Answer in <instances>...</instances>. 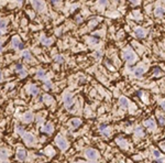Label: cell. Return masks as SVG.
<instances>
[{"label":"cell","mask_w":165,"mask_h":163,"mask_svg":"<svg viewBox=\"0 0 165 163\" xmlns=\"http://www.w3.org/2000/svg\"><path fill=\"white\" fill-rule=\"evenodd\" d=\"M123 57L126 58L127 62L133 63L134 61H135V54H134V52L132 51L131 49H127L126 51L123 52Z\"/></svg>","instance_id":"obj_1"},{"label":"cell","mask_w":165,"mask_h":163,"mask_svg":"<svg viewBox=\"0 0 165 163\" xmlns=\"http://www.w3.org/2000/svg\"><path fill=\"white\" fill-rule=\"evenodd\" d=\"M55 143L57 145V147L60 148L61 150H66V149H67V145H68L67 141H66L62 136L56 137V138H55Z\"/></svg>","instance_id":"obj_2"},{"label":"cell","mask_w":165,"mask_h":163,"mask_svg":"<svg viewBox=\"0 0 165 163\" xmlns=\"http://www.w3.org/2000/svg\"><path fill=\"white\" fill-rule=\"evenodd\" d=\"M31 2H32L33 8H34L36 11L42 12V11L45 9V3H44L42 0H31Z\"/></svg>","instance_id":"obj_3"},{"label":"cell","mask_w":165,"mask_h":163,"mask_svg":"<svg viewBox=\"0 0 165 163\" xmlns=\"http://www.w3.org/2000/svg\"><path fill=\"white\" fill-rule=\"evenodd\" d=\"M64 105L67 109H72L73 105H74V99H73L72 95L70 94H66L65 97H64Z\"/></svg>","instance_id":"obj_4"},{"label":"cell","mask_w":165,"mask_h":163,"mask_svg":"<svg viewBox=\"0 0 165 163\" xmlns=\"http://www.w3.org/2000/svg\"><path fill=\"white\" fill-rule=\"evenodd\" d=\"M85 155H86L88 159H90V160H96L98 158L97 151H96L95 149H90V148L85 150Z\"/></svg>","instance_id":"obj_5"},{"label":"cell","mask_w":165,"mask_h":163,"mask_svg":"<svg viewBox=\"0 0 165 163\" xmlns=\"http://www.w3.org/2000/svg\"><path fill=\"white\" fill-rule=\"evenodd\" d=\"M23 139H24V141H25V143H27L28 145H32L33 143L35 142V138H34V136H33L32 133H30V132H25L24 134H23Z\"/></svg>","instance_id":"obj_6"},{"label":"cell","mask_w":165,"mask_h":163,"mask_svg":"<svg viewBox=\"0 0 165 163\" xmlns=\"http://www.w3.org/2000/svg\"><path fill=\"white\" fill-rule=\"evenodd\" d=\"M11 43H12V46L15 49L16 48V49L23 50V44H22V42L20 41V39H19L18 36H13L12 40H11Z\"/></svg>","instance_id":"obj_7"},{"label":"cell","mask_w":165,"mask_h":163,"mask_svg":"<svg viewBox=\"0 0 165 163\" xmlns=\"http://www.w3.org/2000/svg\"><path fill=\"white\" fill-rule=\"evenodd\" d=\"M25 158H27V151L23 150V149H19L18 152H16V159L19 161L23 162L25 160Z\"/></svg>","instance_id":"obj_8"},{"label":"cell","mask_w":165,"mask_h":163,"mask_svg":"<svg viewBox=\"0 0 165 163\" xmlns=\"http://www.w3.org/2000/svg\"><path fill=\"white\" fill-rule=\"evenodd\" d=\"M42 132H45V133H52V132L54 131V127H53V124H51V122H48V124L45 125V126L43 127V128L41 129Z\"/></svg>","instance_id":"obj_9"},{"label":"cell","mask_w":165,"mask_h":163,"mask_svg":"<svg viewBox=\"0 0 165 163\" xmlns=\"http://www.w3.org/2000/svg\"><path fill=\"white\" fill-rule=\"evenodd\" d=\"M99 131H100V133L102 134V136H106V137L110 136V130H109L107 125H101V126L99 127Z\"/></svg>","instance_id":"obj_10"},{"label":"cell","mask_w":165,"mask_h":163,"mask_svg":"<svg viewBox=\"0 0 165 163\" xmlns=\"http://www.w3.org/2000/svg\"><path fill=\"white\" fill-rule=\"evenodd\" d=\"M22 119H23V121L27 122V124H28V122H31L32 120H33V114H32V112H30V111L25 112Z\"/></svg>","instance_id":"obj_11"},{"label":"cell","mask_w":165,"mask_h":163,"mask_svg":"<svg viewBox=\"0 0 165 163\" xmlns=\"http://www.w3.org/2000/svg\"><path fill=\"white\" fill-rule=\"evenodd\" d=\"M144 126L148 129H154L155 128V121L153 119H148L144 121Z\"/></svg>","instance_id":"obj_12"},{"label":"cell","mask_w":165,"mask_h":163,"mask_svg":"<svg viewBox=\"0 0 165 163\" xmlns=\"http://www.w3.org/2000/svg\"><path fill=\"white\" fill-rule=\"evenodd\" d=\"M154 13L156 17H162L165 15V9L163 8V7H156L154 10Z\"/></svg>","instance_id":"obj_13"},{"label":"cell","mask_w":165,"mask_h":163,"mask_svg":"<svg viewBox=\"0 0 165 163\" xmlns=\"http://www.w3.org/2000/svg\"><path fill=\"white\" fill-rule=\"evenodd\" d=\"M8 157H9L8 151H7L6 149H1V150H0V161H4V160H7Z\"/></svg>","instance_id":"obj_14"},{"label":"cell","mask_w":165,"mask_h":163,"mask_svg":"<svg viewBox=\"0 0 165 163\" xmlns=\"http://www.w3.org/2000/svg\"><path fill=\"white\" fill-rule=\"evenodd\" d=\"M81 125H82V120L81 119H77V118H75V119L70 120V126H72L73 128H78Z\"/></svg>","instance_id":"obj_15"},{"label":"cell","mask_w":165,"mask_h":163,"mask_svg":"<svg viewBox=\"0 0 165 163\" xmlns=\"http://www.w3.org/2000/svg\"><path fill=\"white\" fill-rule=\"evenodd\" d=\"M135 35H136V37H139V39L144 37V35H145L144 30H143L142 28H136L135 29Z\"/></svg>","instance_id":"obj_16"},{"label":"cell","mask_w":165,"mask_h":163,"mask_svg":"<svg viewBox=\"0 0 165 163\" xmlns=\"http://www.w3.org/2000/svg\"><path fill=\"white\" fill-rule=\"evenodd\" d=\"M120 106H121L123 109H127L129 107V101L126 97H121L120 98Z\"/></svg>","instance_id":"obj_17"},{"label":"cell","mask_w":165,"mask_h":163,"mask_svg":"<svg viewBox=\"0 0 165 163\" xmlns=\"http://www.w3.org/2000/svg\"><path fill=\"white\" fill-rule=\"evenodd\" d=\"M143 73H144V68H143L142 66H140V67H136L135 70H134V75H135L136 77H141L143 75Z\"/></svg>","instance_id":"obj_18"},{"label":"cell","mask_w":165,"mask_h":163,"mask_svg":"<svg viewBox=\"0 0 165 163\" xmlns=\"http://www.w3.org/2000/svg\"><path fill=\"white\" fill-rule=\"evenodd\" d=\"M43 101L46 104V105H51V104H53V97L50 95H44L43 96Z\"/></svg>","instance_id":"obj_19"},{"label":"cell","mask_w":165,"mask_h":163,"mask_svg":"<svg viewBox=\"0 0 165 163\" xmlns=\"http://www.w3.org/2000/svg\"><path fill=\"white\" fill-rule=\"evenodd\" d=\"M22 56H23V58L27 60V61H31L32 60L31 53H30V51H28V50H24V51L22 52Z\"/></svg>","instance_id":"obj_20"},{"label":"cell","mask_w":165,"mask_h":163,"mask_svg":"<svg viewBox=\"0 0 165 163\" xmlns=\"http://www.w3.org/2000/svg\"><path fill=\"white\" fill-rule=\"evenodd\" d=\"M116 141H117V143L121 148H127V141L124 140L123 138H117V139H116Z\"/></svg>","instance_id":"obj_21"},{"label":"cell","mask_w":165,"mask_h":163,"mask_svg":"<svg viewBox=\"0 0 165 163\" xmlns=\"http://www.w3.org/2000/svg\"><path fill=\"white\" fill-rule=\"evenodd\" d=\"M30 93H31L33 96H36L37 94L40 93V91H39V88H37V86H35V85H31V86H30Z\"/></svg>","instance_id":"obj_22"},{"label":"cell","mask_w":165,"mask_h":163,"mask_svg":"<svg viewBox=\"0 0 165 163\" xmlns=\"http://www.w3.org/2000/svg\"><path fill=\"white\" fill-rule=\"evenodd\" d=\"M7 24H8V20H7V19L0 20V30H1V31H4L7 28Z\"/></svg>","instance_id":"obj_23"},{"label":"cell","mask_w":165,"mask_h":163,"mask_svg":"<svg viewBox=\"0 0 165 163\" xmlns=\"http://www.w3.org/2000/svg\"><path fill=\"white\" fill-rule=\"evenodd\" d=\"M41 42H42V44H44V45H50V44L53 42V40H52V39H48V37H45L43 35V36L41 37Z\"/></svg>","instance_id":"obj_24"},{"label":"cell","mask_w":165,"mask_h":163,"mask_svg":"<svg viewBox=\"0 0 165 163\" xmlns=\"http://www.w3.org/2000/svg\"><path fill=\"white\" fill-rule=\"evenodd\" d=\"M36 77L40 79H44V77H45V72H44L43 70H39L36 73Z\"/></svg>","instance_id":"obj_25"},{"label":"cell","mask_w":165,"mask_h":163,"mask_svg":"<svg viewBox=\"0 0 165 163\" xmlns=\"http://www.w3.org/2000/svg\"><path fill=\"white\" fill-rule=\"evenodd\" d=\"M134 133H135V136H138V137H143V136H144V132H143L141 127H138V128L135 129V131H134Z\"/></svg>","instance_id":"obj_26"},{"label":"cell","mask_w":165,"mask_h":163,"mask_svg":"<svg viewBox=\"0 0 165 163\" xmlns=\"http://www.w3.org/2000/svg\"><path fill=\"white\" fill-rule=\"evenodd\" d=\"M16 132H18L19 134H21V136H23V134L25 133V131H24V129H23L22 126H18V127H16Z\"/></svg>","instance_id":"obj_27"},{"label":"cell","mask_w":165,"mask_h":163,"mask_svg":"<svg viewBox=\"0 0 165 163\" xmlns=\"http://www.w3.org/2000/svg\"><path fill=\"white\" fill-rule=\"evenodd\" d=\"M55 61H56V62H58V63H63V62H64V58H63L61 55H56L55 56Z\"/></svg>","instance_id":"obj_28"},{"label":"cell","mask_w":165,"mask_h":163,"mask_svg":"<svg viewBox=\"0 0 165 163\" xmlns=\"http://www.w3.org/2000/svg\"><path fill=\"white\" fill-rule=\"evenodd\" d=\"M19 75H20L21 77H25V76L28 75V72H27L25 70H22L21 72H19Z\"/></svg>","instance_id":"obj_29"},{"label":"cell","mask_w":165,"mask_h":163,"mask_svg":"<svg viewBox=\"0 0 165 163\" xmlns=\"http://www.w3.org/2000/svg\"><path fill=\"white\" fill-rule=\"evenodd\" d=\"M153 155H154L156 159H159L160 157H161V153H160V151H157V150H154L153 151Z\"/></svg>","instance_id":"obj_30"},{"label":"cell","mask_w":165,"mask_h":163,"mask_svg":"<svg viewBox=\"0 0 165 163\" xmlns=\"http://www.w3.org/2000/svg\"><path fill=\"white\" fill-rule=\"evenodd\" d=\"M22 70H23L22 64H16V72H21Z\"/></svg>","instance_id":"obj_31"},{"label":"cell","mask_w":165,"mask_h":163,"mask_svg":"<svg viewBox=\"0 0 165 163\" xmlns=\"http://www.w3.org/2000/svg\"><path fill=\"white\" fill-rule=\"evenodd\" d=\"M46 151H49V152H48L49 155H54V150H53V149H52L51 147L46 148Z\"/></svg>","instance_id":"obj_32"},{"label":"cell","mask_w":165,"mask_h":163,"mask_svg":"<svg viewBox=\"0 0 165 163\" xmlns=\"http://www.w3.org/2000/svg\"><path fill=\"white\" fill-rule=\"evenodd\" d=\"M107 3H108L107 0H99V4L100 6H107Z\"/></svg>","instance_id":"obj_33"},{"label":"cell","mask_w":165,"mask_h":163,"mask_svg":"<svg viewBox=\"0 0 165 163\" xmlns=\"http://www.w3.org/2000/svg\"><path fill=\"white\" fill-rule=\"evenodd\" d=\"M159 120H160V122L163 125L164 122H165V117H164V116H160V117H159Z\"/></svg>","instance_id":"obj_34"},{"label":"cell","mask_w":165,"mask_h":163,"mask_svg":"<svg viewBox=\"0 0 165 163\" xmlns=\"http://www.w3.org/2000/svg\"><path fill=\"white\" fill-rule=\"evenodd\" d=\"M45 86H46V87H51L52 84H51V83H50L49 81H45Z\"/></svg>","instance_id":"obj_35"},{"label":"cell","mask_w":165,"mask_h":163,"mask_svg":"<svg viewBox=\"0 0 165 163\" xmlns=\"http://www.w3.org/2000/svg\"><path fill=\"white\" fill-rule=\"evenodd\" d=\"M130 1L132 2V3H134V4H138L139 2H140V0H130Z\"/></svg>","instance_id":"obj_36"},{"label":"cell","mask_w":165,"mask_h":163,"mask_svg":"<svg viewBox=\"0 0 165 163\" xmlns=\"http://www.w3.org/2000/svg\"><path fill=\"white\" fill-rule=\"evenodd\" d=\"M161 107H162V108H163V109L165 110V100H163V101H162V103H161Z\"/></svg>","instance_id":"obj_37"},{"label":"cell","mask_w":165,"mask_h":163,"mask_svg":"<svg viewBox=\"0 0 165 163\" xmlns=\"http://www.w3.org/2000/svg\"><path fill=\"white\" fill-rule=\"evenodd\" d=\"M95 55H96V57H97V58H99V57H100V52H96Z\"/></svg>","instance_id":"obj_38"},{"label":"cell","mask_w":165,"mask_h":163,"mask_svg":"<svg viewBox=\"0 0 165 163\" xmlns=\"http://www.w3.org/2000/svg\"><path fill=\"white\" fill-rule=\"evenodd\" d=\"M159 74H160V70L157 68V70H155V71H154V75H159Z\"/></svg>","instance_id":"obj_39"},{"label":"cell","mask_w":165,"mask_h":163,"mask_svg":"<svg viewBox=\"0 0 165 163\" xmlns=\"http://www.w3.org/2000/svg\"><path fill=\"white\" fill-rule=\"evenodd\" d=\"M51 2H53V3H57V2H60V0H51Z\"/></svg>","instance_id":"obj_40"},{"label":"cell","mask_w":165,"mask_h":163,"mask_svg":"<svg viewBox=\"0 0 165 163\" xmlns=\"http://www.w3.org/2000/svg\"><path fill=\"white\" fill-rule=\"evenodd\" d=\"M0 82H2V73L0 72Z\"/></svg>","instance_id":"obj_41"},{"label":"cell","mask_w":165,"mask_h":163,"mask_svg":"<svg viewBox=\"0 0 165 163\" xmlns=\"http://www.w3.org/2000/svg\"><path fill=\"white\" fill-rule=\"evenodd\" d=\"M161 147H162V149H163V150L165 151V145H163V143H162V145H161Z\"/></svg>","instance_id":"obj_42"},{"label":"cell","mask_w":165,"mask_h":163,"mask_svg":"<svg viewBox=\"0 0 165 163\" xmlns=\"http://www.w3.org/2000/svg\"><path fill=\"white\" fill-rule=\"evenodd\" d=\"M1 45H2V41H0V51H1Z\"/></svg>","instance_id":"obj_43"},{"label":"cell","mask_w":165,"mask_h":163,"mask_svg":"<svg viewBox=\"0 0 165 163\" xmlns=\"http://www.w3.org/2000/svg\"><path fill=\"white\" fill-rule=\"evenodd\" d=\"M22 1H23V0H18V2H19V3H22Z\"/></svg>","instance_id":"obj_44"},{"label":"cell","mask_w":165,"mask_h":163,"mask_svg":"<svg viewBox=\"0 0 165 163\" xmlns=\"http://www.w3.org/2000/svg\"><path fill=\"white\" fill-rule=\"evenodd\" d=\"M152 163H159V162H157V161H154V162H152Z\"/></svg>","instance_id":"obj_45"},{"label":"cell","mask_w":165,"mask_h":163,"mask_svg":"<svg viewBox=\"0 0 165 163\" xmlns=\"http://www.w3.org/2000/svg\"><path fill=\"white\" fill-rule=\"evenodd\" d=\"M1 33H2V31H1V30H0V35H1Z\"/></svg>","instance_id":"obj_46"}]
</instances>
